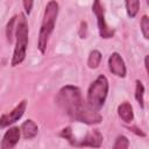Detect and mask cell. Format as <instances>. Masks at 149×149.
<instances>
[{
    "label": "cell",
    "mask_w": 149,
    "mask_h": 149,
    "mask_svg": "<svg viewBox=\"0 0 149 149\" xmlns=\"http://www.w3.org/2000/svg\"><path fill=\"white\" fill-rule=\"evenodd\" d=\"M140 26H141V31H142L143 37L146 40H149V16L143 15L141 17Z\"/></svg>",
    "instance_id": "obj_17"
},
{
    "label": "cell",
    "mask_w": 149,
    "mask_h": 149,
    "mask_svg": "<svg viewBox=\"0 0 149 149\" xmlns=\"http://www.w3.org/2000/svg\"><path fill=\"white\" fill-rule=\"evenodd\" d=\"M27 108V101L22 100L21 102H19V105L15 106V108L7 113V114H2L0 118V128L3 129L5 127H8L13 123H15L16 121H19V119H21V116L24 114Z\"/></svg>",
    "instance_id": "obj_6"
},
{
    "label": "cell",
    "mask_w": 149,
    "mask_h": 149,
    "mask_svg": "<svg viewBox=\"0 0 149 149\" xmlns=\"http://www.w3.org/2000/svg\"><path fill=\"white\" fill-rule=\"evenodd\" d=\"M146 1H147V5L149 6V0H146Z\"/></svg>",
    "instance_id": "obj_23"
},
{
    "label": "cell",
    "mask_w": 149,
    "mask_h": 149,
    "mask_svg": "<svg viewBox=\"0 0 149 149\" xmlns=\"http://www.w3.org/2000/svg\"><path fill=\"white\" fill-rule=\"evenodd\" d=\"M92 12L94 13L97 17V23H98V29H99V35L101 38H111L114 36V30L109 28L105 21V12L104 7L100 3V0H94L92 5Z\"/></svg>",
    "instance_id": "obj_5"
},
{
    "label": "cell",
    "mask_w": 149,
    "mask_h": 149,
    "mask_svg": "<svg viewBox=\"0 0 149 149\" xmlns=\"http://www.w3.org/2000/svg\"><path fill=\"white\" fill-rule=\"evenodd\" d=\"M23 3V8H24V13L27 15H29L31 13L33 9V5H34V0H22Z\"/></svg>",
    "instance_id": "obj_19"
},
{
    "label": "cell",
    "mask_w": 149,
    "mask_h": 149,
    "mask_svg": "<svg viewBox=\"0 0 149 149\" xmlns=\"http://www.w3.org/2000/svg\"><path fill=\"white\" fill-rule=\"evenodd\" d=\"M21 128L19 127H10L8 130H6V133L2 136L1 140V149H12L16 146V143L19 142L20 137H21Z\"/></svg>",
    "instance_id": "obj_8"
},
{
    "label": "cell",
    "mask_w": 149,
    "mask_h": 149,
    "mask_svg": "<svg viewBox=\"0 0 149 149\" xmlns=\"http://www.w3.org/2000/svg\"><path fill=\"white\" fill-rule=\"evenodd\" d=\"M102 135L101 133L98 130V129H93L92 132H90L84 139L81 142L77 143L78 147H95V148H99L102 143Z\"/></svg>",
    "instance_id": "obj_9"
},
{
    "label": "cell",
    "mask_w": 149,
    "mask_h": 149,
    "mask_svg": "<svg viewBox=\"0 0 149 149\" xmlns=\"http://www.w3.org/2000/svg\"><path fill=\"white\" fill-rule=\"evenodd\" d=\"M118 115H119V118H120L123 122L130 123V122L134 120L133 106H132L128 101L121 102V104L118 106Z\"/></svg>",
    "instance_id": "obj_10"
},
{
    "label": "cell",
    "mask_w": 149,
    "mask_h": 149,
    "mask_svg": "<svg viewBox=\"0 0 149 149\" xmlns=\"http://www.w3.org/2000/svg\"><path fill=\"white\" fill-rule=\"evenodd\" d=\"M59 135L62 136V137H64L65 140H68L71 144H73V146H76V140L73 139V135H72V129H71V127H65V128H63L62 129V132L59 133Z\"/></svg>",
    "instance_id": "obj_18"
},
{
    "label": "cell",
    "mask_w": 149,
    "mask_h": 149,
    "mask_svg": "<svg viewBox=\"0 0 149 149\" xmlns=\"http://www.w3.org/2000/svg\"><path fill=\"white\" fill-rule=\"evenodd\" d=\"M101 52L97 49L92 50L88 55V58H87V66L90 69H97L99 65H100V62H101Z\"/></svg>",
    "instance_id": "obj_12"
},
{
    "label": "cell",
    "mask_w": 149,
    "mask_h": 149,
    "mask_svg": "<svg viewBox=\"0 0 149 149\" xmlns=\"http://www.w3.org/2000/svg\"><path fill=\"white\" fill-rule=\"evenodd\" d=\"M86 34H87V23L85 21H81L80 29H79V36L81 38H85L86 37Z\"/></svg>",
    "instance_id": "obj_20"
},
{
    "label": "cell",
    "mask_w": 149,
    "mask_h": 149,
    "mask_svg": "<svg viewBox=\"0 0 149 149\" xmlns=\"http://www.w3.org/2000/svg\"><path fill=\"white\" fill-rule=\"evenodd\" d=\"M21 132H22V135L26 140H31L34 139L37 133H38V127L37 125L31 120V119H28L26 120L22 125H21Z\"/></svg>",
    "instance_id": "obj_11"
},
{
    "label": "cell",
    "mask_w": 149,
    "mask_h": 149,
    "mask_svg": "<svg viewBox=\"0 0 149 149\" xmlns=\"http://www.w3.org/2000/svg\"><path fill=\"white\" fill-rule=\"evenodd\" d=\"M108 88H109V85L106 76L99 74L87 90L86 101L88 102V105L94 109L99 111L105 105V101L108 94Z\"/></svg>",
    "instance_id": "obj_4"
},
{
    "label": "cell",
    "mask_w": 149,
    "mask_h": 149,
    "mask_svg": "<svg viewBox=\"0 0 149 149\" xmlns=\"http://www.w3.org/2000/svg\"><path fill=\"white\" fill-rule=\"evenodd\" d=\"M28 35H29V27H28L26 15L20 14L16 30H15L16 42H15V48H14V52L10 62L12 66H16L24 61L27 56V48H28Z\"/></svg>",
    "instance_id": "obj_3"
},
{
    "label": "cell",
    "mask_w": 149,
    "mask_h": 149,
    "mask_svg": "<svg viewBox=\"0 0 149 149\" xmlns=\"http://www.w3.org/2000/svg\"><path fill=\"white\" fill-rule=\"evenodd\" d=\"M128 147H129V140L125 135H119L113 144V149H127Z\"/></svg>",
    "instance_id": "obj_16"
},
{
    "label": "cell",
    "mask_w": 149,
    "mask_h": 149,
    "mask_svg": "<svg viewBox=\"0 0 149 149\" xmlns=\"http://www.w3.org/2000/svg\"><path fill=\"white\" fill-rule=\"evenodd\" d=\"M128 129L132 130L133 133H135L137 136H141V137H144V136H146V134H144L141 129H139L137 127H135V126H130V127H128Z\"/></svg>",
    "instance_id": "obj_21"
},
{
    "label": "cell",
    "mask_w": 149,
    "mask_h": 149,
    "mask_svg": "<svg viewBox=\"0 0 149 149\" xmlns=\"http://www.w3.org/2000/svg\"><path fill=\"white\" fill-rule=\"evenodd\" d=\"M125 3H126L127 15L130 19L135 17L140 9V0H125Z\"/></svg>",
    "instance_id": "obj_13"
},
{
    "label": "cell",
    "mask_w": 149,
    "mask_h": 149,
    "mask_svg": "<svg viewBox=\"0 0 149 149\" xmlns=\"http://www.w3.org/2000/svg\"><path fill=\"white\" fill-rule=\"evenodd\" d=\"M58 10H59V6L56 0H50L45 6L43 19L41 22L40 33H38V41H37V47L41 54H44L47 50L49 37L55 29L56 20L58 16Z\"/></svg>",
    "instance_id": "obj_2"
},
{
    "label": "cell",
    "mask_w": 149,
    "mask_h": 149,
    "mask_svg": "<svg viewBox=\"0 0 149 149\" xmlns=\"http://www.w3.org/2000/svg\"><path fill=\"white\" fill-rule=\"evenodd\" d=\"M17 20V16L14 15L13 17L9 19V21L7 22V26H6V37H7V42L10 44L13 42V30H14V24Z\"/></svg>",
    "instance_id": "obj_15"
},
{
    "label": "cell",
    "mask_w": 149,
    "mask_h": 149,
    "mask_svg": "<svg viewBox=\"0 0 149 149\" xmlns=\"http://www.w3.org/2000/svg\"><path fill=\"white\" fill-rule=\"evenodd\" d=\"M144 65H146V70H147L148 77H149V55H147L144 58Z\"/></svg>",
    "instance_id": "obj_22"
},
{
    "label": "cell",
    "mask_w": 149,
    "mask_h": 149,
    "mask_svg": "<svg viewBox=\"0 0 149 149\" xmlns=\"http://www.w3.org/2000/svg\"><path fill=\"white\" fill-rule=\"evenodd\" d=\"M136 86H135V99L139 102L140 107L143 108L144 107V100H143V95H144V86L140 80L135 81Z\"/></svg>",
    "instance_id": "obj_14"
},
{
    "label": "cell",
    "mask_w": 149,
    "mask_h": 149,
    "mask_svg": "<svg viewBox=\"0 0 149 149\" xmlns=\"http://www.w3.org/2000/svg\"><path fill=\"white\" fill-rule=\"evenodd\" d=\"M57 105L69 115L70 119L86 125H98L102 121V116L98 109H94L84 101L81 92L77 86H63L56 97Z\"/></svg>",
    "instance_id": "obj_1"
},
{
    "label": "cell",
    "mask_w": 149,
    "mask_h": 149,
    "mask_svg": "<svg viewBox=\"0 0 149 149\" xmlns=\"http://www.w3.org/2000/svg\"><path fill=\"white\" fill-rule=\"evenodd\" d=\"M108 68L109 71L116 76V77H126L127 73V69L123 62V58L121 57V55L119 52H112L111 56L108 57Z\"/></svg>",
    "instance_id": "obj_7"
}]
</instances>
